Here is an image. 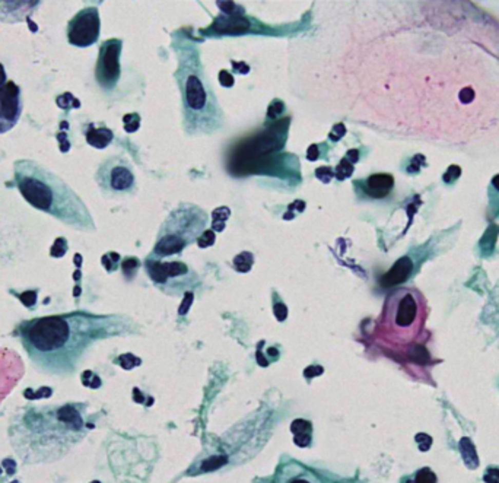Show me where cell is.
<instances>
[{
    "label": "cell",
    "mask_w": 499,
    "mask_h": 483,
    "mask_svg": "<svg viewBox=\"0 0 499 483\" xmlns=\"http://www.w3.org/2000/svg\"><path fill=\"white\" fill-rule=\"evenodd\" d=\"M107 318L89 314H62L35 318L21 327L25 351L44 372H63L72 366L74 356L104 332Z\"/></svg>",
    "instance_id": "6da1fadb"
},
{
    "label": "cell",
    "mask_w": 499,
    "mask_h": 483,
    "mask_svg": "<svg viewBox=\"0 0 499 483\" xmlns=\"http://www.w3.org/2000/svg\"><path fill=\"white\" fill-rule=\"evenodd\" d=\"M13 177L19 193L35 209L79 229L93 225L81 197L48 168L31 159H19L13 165Z\"/></svg>",
    "instance_id": "7a4b0ae2"
},
{
    "label": "cell",
    "mask_w": 499,
    "mask_h": 483,
    "mask_svg": "<svg viewBox=\"0 0 499 483\" xmlns=\"http://www.w3.org/2000/svg\"><path fill=\"white\" fill-rule=\"evenodd\" d=\"M177 82L181 93L184 129L188 134H210L223 123L219 103L209 84L194 44L181 43L177 51Z\"/></svg>",
    "instance_id": "3957f363"
},
{
    "label": "cell",
    "mask_w": 499,
    "mask_h": 483,
    "mask_svg": "<svg viewBox=\"0 0 499 483\" xmlns=\"http://www.w3.org/2000/svg\"><path fill=\"white\" fill-rule=\"evenodd\" d=\"M428 318V304L420 291L398 288L386 299L378 321L381 340L393 346H409L420 336Z\"/></svg>",
    "instance_id": "277c9868"
},
{
    "label": "cell",
    "mask_w": 499,
    "mask_h": 483,
    "mask_svg": "<svg viewBox=\"0 0 499 483\" xmlns=\"http://www.w3.org/2000/svg\"><path fill=\"white\" fill-rule=\"evenodd\" d=\"M207 216L197 206L183 205L169 215L155 245L158 256H172L203 233Z\"/></svg>",
    "instance_id": "5b68a950"
},
{
    "label": "cell",
    "mask_w": 499,
    "mask_h": 483,
    "mask_svg": "<svg viewBox=\"0 0 499 483\" xmlns=\"http://www.w3.org/2000/svg\"><path fill=\"white\" fill-rule=\"evenodd\" d=\"M97 183L107 193H127L136 186V177L130 164L121 157H111L104 161L97 171Z\"/></svg>",
    "instance_id": "8992f818"
},
{
    "label": "cell",
    "mask_w": 499,
    "mask_h": 483,
    "mask_svg": "<svg viewBox=\"0 0 499 483\" xmlns=\"http://www.w3.org/2000/svg\"><path fill=\"white\" fill-rule=\"evenodd\" d=\"M100 12L95 6L79 10L67 24V41L74 47H89L100 38Z\"/></svg>",
    "instance_id": "52a82bcc"
},
{
    "label": "cell",
    "mask_w": 499,
    "mask_h": 483,
    "mask_svg": "<svg viewBox=\"0 0 499 483\" xmlns=\"http://www.w3.org/2000/svg\"><path fill=\"white\" fill-rule=\"evenodd\" d=\"M121 47L123 43L117 38L107 40L100 47L95 79L104 89H112L120 79Z\"/></svg>",
    "instance_id": "ba28073f"
},
{
    "label": "cell",
    "mask_w": 499,
    "mask_h": 483,
    "mask_svg": "<svg viewBox=\"0 0 499 483\" xmlns=\"http://www.w3.org/2000/svg\"><path fill=\"white\" fill-rule=\"evenodd\" d=\"M22 114L21 89L15 82L0 85V134L12 130Z\"/></svg>",
    "instance_id": "9c48e42d"
},
{
    "label": "cell",
    "mask_w": 499,
    "mask_h": 483,
    "mask_svg": "<svg viewBox=\"0 0 499 483\" xmlns=\"http://www.w3.org/2000/svg\"><path fill=\"white\" fill-rule=\"evenodd\" d=\"M273 483H321V480L302 465L289 461L279 467Z\"/></svg>",
    "instance_id": "30bf717a"
},
{
    "label": "cell",
    "mask_w": 499,
    "mask_h": 483,
    "mask_svg": "<svg viewBox=\"0 0 499 483\" xmlns=\"http://www.w3.org/2000/svg\"><path fill=\"white\" fill-rule=\"evenodd\" d=\"M393 177L388 174H375L371 176L367 181V187L370 193L375 197H382L386 196L393 188Z\"/></svg>",
    "instance_id": "8fae6325"
},
{
    "label": "cell",
    "mask_w": 499,
    "mask_h": 483,
    "mask_svg": "<svg viewBox=\"0 0 499 483\" xmlns=\"http://www.w3.org/2000/svg\"><path fill=\"white\" fill-rule=\"evenodd\" d=\"M86 142L97 149H104L112 140V131L107 127H95L93 124L85 133Z\"/></svg>",
    "instance_id": "7c38bea8"
},
{
    "label": "cell",
    "mask_w": 499,
    "mask_h": 483,
    "mask_svg": "<svg viewBox=\"0 0 499 483\" xmlns=\"http://www.w3.org/2000/svg\"><path fill=\"white\" fill-rule=\"evenodd\" d=\"M460 451H462L464 465L467 466L470 470L477 469L479 458H477V454H476V448H474L473 442H471L469 438H463L462 441H460Z\"/></svg>",
    "instance_id": "4fadbf2b"
},
{
    "label": "cell",
    "mask_w": 499,
    "mask_h": 483,
    "mask_svg": "<svg viewBox=\"0 0 499 483\" xmlns=\"http://www.w3.org/2000/svg\"><path fill=\"white\" fill-rule=\"evenodd\" d=\"M55 103H57V105H59L62 110H70V108H78V107H81V103L74 98L72 93L69 92L62 93L60 96H57Z\"/></svg>",
    "instance_id": "5bb4252c"
},
{
    "label": "cell",
    "mask_w": 499,
    "mask_h": 483,
    "mask_svg": "<svg viewBox=\"0 0 499 483\" xmlns=\"http://www.w3.org/2000/svg\"><path fill=\"white\" fill-rule=\"evenodd\" d=\"M412 483H436V476L429 467H425V469H420L419 472H416Z\"/></svg>",
    "instance_id": "9a60e30c"
},
{
    "label": "cell",
    "mask_w": 499,
    "mask_h": 483,
    "mask_svg": "<svg viewBox=\"0 0 499 483\" xmlns=\"http://www.w3.org/2000/svg\"><path fill=\"white\" fill-rule=\"evenodd\" d=\"M292 432L296 435H311V423L306 422V420H302V419H298L292 423Z\"/></svg>",
    "instance_id": "2e32d148"
},
{
    "label": "cell",
    "mask_w": 499,
    "mask_h": 483,
    "mask_svg": "<svg viewBox=\"0 0 499 483\" xmlns=\"http://www.w3.org/2000/svg\"><path fill=\"white\" fill-rule=\"evenodd\" d=\"M140 124V117L138 114H127L124 117V130L127 133H133L139 129Z\"/></svg>",
    "instance_id": "e0dca14e"
},
{
    "label": "cell",
    "mask_w": 499,
    "mask_h": 483,
    "mask_svg": "<svg viewBox=\"0 0 499 483\" xmlns=\"http://www.w3.org/2000/svg\"><path fill=\"white\" fill-rule=\"evenodd\" d=\"M66 250H67V242H66L65 238H57L54 245L51 247V256L53 257H62V256H65Z\"/></svg>",
    "instance_id": "ac0fdd59"
},
{
    "label": "cell",
    "mask_w": 499,
    "mask_h": 483,
    "mask_svg": "<svg viewBox=\"0 0 499 483\" xmlns=\"http://www.w3.org/2000/svg\"><path fill=\"white\" fill-rule=\"evenodd\" d=\"M352 171H353V168H352V164H349V162H348V159H344V161H342V162L339 164L336 176H337V178H339V180H344V178H348V177L351 176Z\"/></svg>",
    "instance_id": "d6986e66"
},
{
    "label": "cell",
    "mask_w": 499,
    "mask_h": 483,
    "mask_svg": "<svg viewBox=\"0 0 499 483\" xmlns=\"http://www.w3.org/2000/svg\"><path fill=\"white\" fill-rule=\"evenodd\" d=\"M416 442L419 444V448L422 451H428L429 447L432 446V438L429 437V435H426V434H417L416 435Z\"/></svg>",
    "instance_id": "ffe728a7"
},
{
    "label": "cell",
    "mask_w": 499,
    "mask_h": 483,
    "mask_svg": "<svg viewBox=\"0 0 499 483\" xmlns=\"http://www.w3.org/2000/svg\"><path fill=\"white\" fill-rule=\"evenodd\" d=\"M19 299L24 302V305L25 307H32V305H35V301H37V294L34 292V291H27V292H24L21 297H19Z\"/></svg>",
    "instance_id": "44dd1931"
},
{
    "label": "cell",
    "mask_w": 499,
    "mask_h": 483,
    "mask_svg": "<svg viewBox=\"0 0 499 483\" xmlns=\"http://www.w3.org/2000/svg\"><path fill=\"white\" fill-rule=\"evenodd\" d=\"M213 242H215V234H213V231H204L200 237H199V245L200 247H209V245H212Z\"/></svg>",
    "instance_id": "7402d4cb"
},
{
    "label": "cell",
    "mask_w": 499,
    "mask_h": 483,
    "mask_svg": "<svg viewBox=\"0 0 499 483\" xmlns=\"http://www.w3.org/2000/svg\"><path fill=\"white\" fill-rule=\"evenodd\" d=\"M315 176L318 177V178H320L321 181H324V183H329V181L332 180L333 171L329 167H321V168H318V169H317Z\"/></svg>",
    "instance_id": "603a6c76"
},
{
    "label": "cell",
    "mask_w": 499,
    "mask_h": 483,
    "mask_svg": "<svg viewBox=\"0 0 499 483\" xmlns=\"http://www.w3.org/2000/svg\"><path fill=\"white\" fill-rule=\"evenodd\" d=\"M218 458H219V457H216V458H215V461H212V458L206 460V463H204V465H202V469H204V470H213V469H218V467H221L222 465H225V463H226V458H225V457H222L219 461H216Z\"/></svg>",
    "instance_id": "cb8c5ba5"
},
{
    "label": "cell",
    "mask_w": 499,
    "mask_h": 483,
    "mask_svg": "<svg viewBox=\"0 0 499 483\" xmlns=\"http://www.w3.org/2000/svg\"><path fill=\"white\" fill-rule=\"evenodd\" d=\"M483 480L486 483H499L498 469H488V473L483 476Z\"/></svg>",
    "instance_id": "d4e9b609"
},
{
    "label": "cell",
    "mask_w": 499,
    "mask_h": 483,
    "mask_svg": "<svg viewBox=\"0 0 499 483\" xmlns=\"http://www.w3.org/2000/svg\"><path fill=\"white\" fill-rule=\"evenodd\" d=\"M219 82H221L222 86L229 88V86L234 85V78H232V74L229 73V72H226V70H221V73H219Z\"/></svg>",
    "instance_id": "484cf974"
},
{
    "label": "cell",
    "mask_w": 499,
    "mask_h": 483,
    "mask_svg": "<svg viewBox=\"0 0 499 483\" xmlns=\"http://www.w3.org/2000/svg\"><path fill=\"white\" fill-rule=\"evenodd\" d=\"M273 311H275V316H276V318L279 320V321H283V320L286 318L287 316L286 305H283V304H276Z\"/></svg>",
    "instance_id": "4316f807"
},
{
    "label": "cell",
    "mask_w": 499,
    "mask_h": 483,
    "mask_svg": "<svg viewBox=\"0 0 499 483\" xmlns=\"http://www.w3.org/2000/svg\"><path fill=\"white\" fill-rule=\"evenodd\" d=\"M306 155H308V159H310V161H315L317 157H318V149H317V145H313L311 148L308 149Z\"/></svg>",
    "instance_id": "83f0119b"
},
{
    "label": "cell",
    "mask_w": 499,
    "mask_h": 483,
    "mask_svg": "<svg viewBox=\"0 0 499 483\" xmlns=\"http://www.w3.org/2000/svg\"><path fill=\"white\" fill-rule=\"evenodd\" d=\"M323 372V368H315V371L313 370V368H308V370H305V375L308 377V378H311L313 375H315V374H321Z\"/></svg>",
    "instance_id": "f1b7e54d"
},
{
    "label": "cell",
    "mask_w": 499,
    "mask_h": 483,
    "mask_svg": "<svg viewBox=\"0 0 499 483\" xmlns=\"http://www.w3.org/2000/svg\"><path fill=\"white\" fill-rule=\"evenodd\" d=\"M6 82H8V81H6V72H5L3 65L0 63V85H5Z\"/></svg>",
    "instance_id": "f546056e"
}]
</instances>
